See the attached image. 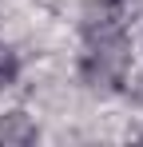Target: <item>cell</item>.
Instances as JSON below:
<instances>
[{
	"instance_id": "cell-1",
	"label": "cell",
	"mask_w": 143,
	"mask_h": 147,
	"mask_svg": "<svg viewBox=\"0 0 143 147\" xmlns=\"http://www.w3.org/2000/svg\"><path fill=\"white\" fill-rule=\"evenodd\" d=\"M84 72L95 84H115L127 68V24L119 0H95L84 12Z\"/></svg>"
},
{
	"instance_id": "cell-2",
	"label": "cell",
	"mask_w": 143,
	"mask_h": 147,
	"mask_svg": "<svg viewBox=\"0 0 143 147\" xmlns=\"http://www.w3.org/2000/svg\"><path fill=\"white\" fill-rule=\"evenodd\" d=\"M16 76H20V60H16V52L0 40V92H4V88H12V84H16Z\"/></svg>"
}]
</instances>
